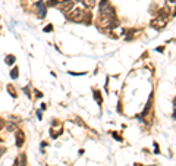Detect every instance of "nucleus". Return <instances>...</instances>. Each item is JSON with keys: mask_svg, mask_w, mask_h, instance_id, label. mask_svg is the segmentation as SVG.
Listing matches in <instances>:
<instances>
[{"mask_svg": "<svg viewBox=\"0 0 176 166\" xmlns=\"http://www.w3.org/2000/svg\"><path fill=\"white\" fill-rule=\"evenodd\" d=\"M66 16L72 22H78V24H84V25L91 24V19H93V13H91V12H88V10H85L82 7L72 9Z\"/></svg>", "mask_w": 176, "mask_h": 166, "instance_id": "nucleus-1", "label": "nucleus"}, {"mask_svg": "<svg viewBox=\"0 0 176 166\" xmlns=\"http://www.w3.org/2000/svg\"><path fill=\"white\" fill-rule=\"evenodd\" d=\"M57 7H59V10L62 12V13L68 15L69 12L73 9V0H60Z\"/></svg>", "mask_w": 176, "mask_h": 166, "instance_id": "nucleus-2", "label": "nucleus"}, {"mask_svg": "<svg viewBox=\"0 0 176 166\" xmlns=\"http://www.w3.org/2000/svg\"><path fill=\"white\" fill-rule=\"evenodd\" d=\"M46 7H47V6H46L44 2H37V3L34 5V9H35V12H37V16L41 18V19H44V18H46V12H47Z\"/></svg>", "mask_w": 176, "mask_h": 166, "instance_id": "nucleus-3", "label": "nucleus"}, {"mask_svg": "<svg viewBox=\"0 0 176 166\" xmlns=\"http://www.w3.org/2000/svg\"><path fill=\"white\" fill-rule=\"evenodd\" d=\"M166 24H167V19L161 18V16H157L156 19L151 21V27H153L154 30H163V28L166 27Z\"/></svg>", "mask_w": 176, "mask_h": 166, "instance_id": "nucleus-4", "label": "nucleus"}, {"mask_svg": "<svg viewBox=\"0 0 176 166\" xmlns=\"http://www.w3.org/2000/svg\"><path fill=\"white\" fill-rule=\"evenodd\" d=\"M15 140H16V147H22L25 144V132L22 130H16V135H15Z\"/></svg>", "mask_w": 176, "mask_h": 166, "instance_id": "nucleus-5", "label": "nucleus"}, {"mask_svg": "<svg viewBox=\"0 0 176 166\" xmlns=\"http://www.w3.org/2000/svg\"><path fill=\"white\" fill-rule=\"evenodd\" d=\"M15 162L18 163V166H27V155H25V153H21V155L15 159Z\"/></svg>", "mask_w": 176, "mask_h": 166, "instance_id": "nucleus-6", "label": "nucleus"}, {"mask_svg": "<svg viewBox=\"0 0 176 166\" xmlns=\"http://www.w3.org/2000/svg\"><path fill=\"white\" fill-rule=\"evenodd\" d=\"M93 94H94V100L97 101V105H101V103H103L101 91H100V90H93Z\"/></svg>", "mask_w": 176, "mask_h": 166, "instance_id": "nucleus-7", "label": "nucleus"}, {"mask_svg": "<svg viewBox=\"0 0 176 166\" xmlns=\"http://www.w3.org/2000/svg\"><path fill=\"white\" fill-rule=\"evenodd\" d=\"M82 5H84V7L85 9H93L94 6H95V0H82Z\"/></svg>", "mask_w": 176, "mask_h": 166, "instance_id": "nucleus-8", "label": "nucleus"}, {"mask_svg": "<svg viewBox=\"0 0 176 166\" xmlns=\"http://www.w3.org/2000/svg\"><path fill=\"white\" fill-rule=\"evenodd\" d=\"M18 76H19V68H18V66L12 68V71H10V78H12V80H16Z\"/></svg>", "mask_w": 176, "mask_h": 166, "instance_id": "nucleus-9", "label": "nucleus"}, {"mask_svg": "<svg viewBox=\"0 0 176 166\" xmlns=\"http://www.w3.org/2000/svg\"><path fill=\"white\" fill-rule=\"evenodd\" d=\"M15 60H16V57H15L13 55H7V56L5 57L6 65H13V63H15Z\"/></svg>", "mask_w": 176, "mask_h": 166, "instance_id": "nucleus-10", "label": "nucleus"}, {"mask_svg": "<svg viewBox=\"0 0 176 166\" xmlns=\"http://www.w3.org/2000/svg\"><path fill=\"white\" fill-rule=\"evenodd\" d=\"M59 2H60V0H47V2H46V6H47V7H57Z\"/></svg>", "mask_w": 176, "mask_h": 166, "instance_id": "nucleus-11", "label": "nucleus"}, {"mask_svg": "<svg viewBox=\"0 0 176 166\" xmlns=\"http://www.w3.org/2000/svg\"><path fill=\"white\" fill-rule=\"evenodd\" d=\"M6 88H7V91L10 93V96L13 97V99H15V97H18V94H16V90L13 88V85H12V84H7V87H6Z\"/></svg>", "mask_w": 176, "mask_h": 166, "instance_id": "nucleus-12", "label": "nucleus"}, {"mask_svg": "<svg viewBox=\"0 0 176 166\" xmlns=\"http://www.w3.org/2000/svg\"><path fill=\"white\" fill-rule=\"evenodd\" d=\"M6 130H7L9 132H12V131L18 130V125H16V123H6Z\"/></svg>", "mask_w": 176, "mask_h": 166, "instance_id": "nucleus-13", "label": "nucleus"}, {"mask_svg": "<svg viewBox=\"0 0 176 166\" xmlns=\"http://www.w3.org/2000/svg\"><path fill=\"white\" fill-rule=\"evenodd\" d=\"M112 137H113V138H115V140H116V141H123V138H122V137H120V135H119L118 132H115V131H113V132H112Z\"/></svg>", "mask_w": 176, "mask_h": 166, "instance_id": "nucleus-14", "label": "nucleus"}, {"mask_svg": "<svg viewBox=\"0 0 176 166\" xmlns=\"http://www.w3.org/2000/svg\"><path fill=\"white\" fill-rule=\"evenodd\" d=\"M60 134H62V130H59V131H53V130H52V131H50V135H52L53 138H57Z\"/></svg>", "mask_w": 176, "mask_h": 166, "instance_id": "nucleus-15", "label": "nucleus"}, {"mask_svg": "<svg viewBox=\"0 0 176 166\" xmlns=\"http://www.w3.org/2000/svg\"><path fill=\"white\" fill-rule=\"evenodd\" d=\"M43 31H44V32H52V31H53V24H48L47 27H44Z\"/></svg>", "mask_w": 176, "mask_h": 166, "instance_id": "nucleus-16", "label": "nucleus"}, {"mask_svg": "<svg viewBox=\"0 0 176 166\" xmlns=\"http://www.w3.org/2000/svg\"><path fill=\"white\" fill-rule=\"evenodd\" d=\"M24 93L27 94L28 97H31V90H30V85H25V87H24Z\"/></svg>", "mask_w": 176, "mask_h": 166, "instance_id": "nucleus-17", "label": "nucleus"}, {"mask_svg": "<svg viewBox=\"0 0 176 166\" xmlns=\"http://www.w3.org/2000/svg\"><path fill=\"white\" fill-rule=\"evenodd\" d=\"M34 94H35L37 99H41V97H43V93H41L40 90H37V88H34Z\"/></svg>", "mask_w": 176, "mask_h": 166, "instance_id": "nucleus-18", "label": "nucleus"}, {"mask_svg": "<svg viewBox=\"0 0 176 166\" xmlns=\"http://www.w3.org/2000/svg\"><path fill=\"white\" fill-rule=\"evenodd\" d=\"M5 126H6V122H5L2 118H0V131H2V130L5 128Z\"/></svg>", "mask_w": 176, "mask_h": 166, "instance_id": "nucleus-19", "label": "nucleus"}, {"mask_svg": "<svg viewBox=\"0 0 176 166\" xmlns=\"http://www.w3.org/2000/svg\"><path fill=\"white\" fill-rule=\"evenodd\" d=\"M154 153H156V155H159V153H160V147H159L157 143H154Z\"/></svg>", "mask_w": 176, "mask_h": 166, "instance_id": "nucleus-20", "label": "nucleus"}, {"mask_svg": "<svg viewBox=\"0 0 176 166\" xmlns=\"http://www.w3.org/2000/svg\"><path fill=\"white\" fill-rule=\"evenodd\" d=\"M6 153V147H3V146H0V157H2L3 155Z\"/></svg>", "mask_w": 176, "mask_h": 166, "instance_id": "nucleus-21", "label": "nucleus"}, {"mask_svg": "<svg viewBox=\"0 0 176 166\" xmlns=\"http://www.w3.org/2000/svg\"><path fill=\"white\" fill-rule=\"evenodd\" d=\"M156 50H157V52H160V53H163V52H165V46H160V47H157Z\"/></svg>", "mask_w": 176, "mask_h": 166, "instance_id": "nucleus-22", "label": "nucleus"}, {"mask_svg": "<svg viewBox=\"0 0 176 166\" xmlns=\"http://www.w3.org/2000/svg\"><path fill=\"white\" fill-rule=\"evenodd\" d=\"M37 118H38L40 121L43 119V113H41V110H38V112H37Z\"/></svg>", "mask_w": 176, "mask_h": 166, "instance_id": "nucleus-23", "label": "nucleus"}, {"mask_svg": "<svg viewBox=\"0 0 176 166\" xmlns=\"http://www.w3.org/2000/svg\"><path fill=\"white\" fill-rule=\"evenodd\" d=\"M118 112H119V113H122V105H120V101L118 103Z\"/></svg>", "mask_w": 176, "mask_h": 166, "instance_id": "nucleus-24", "label": "nucleus"}, {"mask_svg": "<svg viewBox=\"0 0 176 166\" xmlns=\"http://www.w3.org/2000/svg\"><path fill=\"white\" fill-rule=\"evenodd\" d=\"M172 118H173V119H176V109H175V110H173V113H172Z\"/></svg>", "mask_w": 176, "mask_h": 166, "instance_id": "nucleus-25", "label": "nucleus"}, {"mask_svg": "<svg viewBox=\"0 0 176 166\" xmlns=\"http://www.w3.org/2000/svg\"><path fill=\"white\" fill-rule=\"evenodd\" d=\"M173 106H175V109H176V97L173 99Z\"/></svg>", "mask_w": 176, "mask_h": 166, "instance_id": "nucleus-26", "label": "nucleus"}, {"mask_svg": "<svg viewBox=\"0 0 176 166\" xmlns=\"http://www.w3.org/2000/svg\"><path fill=\"white\" fill-rule=\"evenodd\" d=\"M134 166H142V165H141V163H135Z\"/></svg>", "mask_w": 176, "mask_h": 166, "instance_id": "nucleus-27", "label": "nucleus"}, {"mask_svg": "<svg viewBox=\"0 0 176 166\" xmlns=\"http://www.w3.org/2000/svg\"><path fill=\"white\" fill-rule=\"evenodd\" d=\"M173 16H176V7H175V10H173Z\"/></svg>", "mask_w": 176, "mask_h": 166, "instance_id": "nucleus-28", "label": "nucleus"}, {"mask_svg": "<svg viewBox=\"0 0 176 166\" xmlns=\"http://www.w3.org/2000/svg\"><path fill=\"white\" fill-rule=\"evenodd\" d=\"M169 2H172V3H175V2H176V0H169Z\"/></svg>", "mask_w": 176, "mask_h": 166, "instance_id": "nucleus-29", "label": "nucleus"}, {"mask_svg": "<svg viewBox=\"0 0 176 166\" xmlns=\"http://www.w3.org/2000/svg\"><path fill=\"white\" fill-rule=\"evenodd\" d=\"M73 2H82V0H73Z\"/></svg>", "mask_w": 176, "mask_h": 166, "instance_id": "nucleus-30", "label": "nucleus"}]
</instances>
